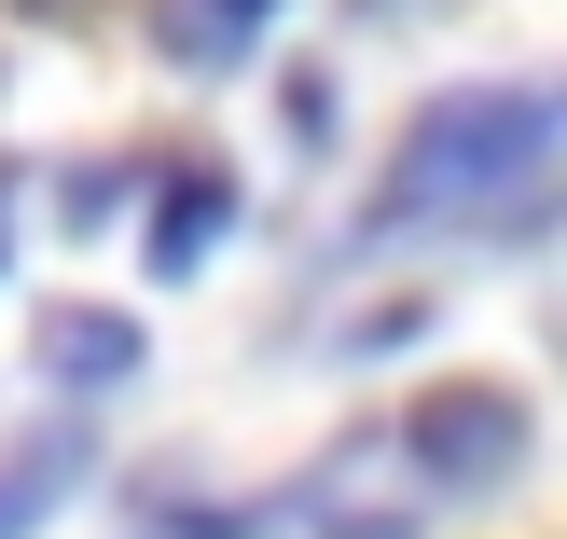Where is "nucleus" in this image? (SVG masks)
Segmentation results:
<instances>
[{
    "mask_svg": "<svg viewBox=\"0 0 567 539\" xmlns=\"http://www.w3.org/2000/svg\"><path fill=\"white\" fill-rule=\"evenodd\" d=\"M402 470L443 498H498L526 470V402L513 387H430V402L402 415Z\"/></svg>",
    "mask_w": 567,
    "mask_h": 539,
    "instance_id": "f03ea898",
    "label": "nucleus"
},
{
    "mask_svg": "<svg viewBox=\"0 0 567 539\" xmlns=\"http://www.w3.org/2000/svg\"><path fill=\"white\" fill-rule=\"evenodd\" d=\"M221 221H236V180H221V166L166 180V208H153V277H194V263L221 249Z\"/></svg>",
    "mask_w": 567,
    "mask_h": 539,
    "instance_id": "20e7f679",
    "label": "nucleus"
},
{
    "mask_svg": "<svg viewBox=\"0 0 567 539\" xmlns=\"http://www.w3.org/2000/svg\"><path fill=\"white\" fill-rule=\"evenodd\" d=\"M319 539H415V512H360V526H319Z\"/></svg>",
    "mask_w": 567,
    "mask_h": 539,
    "instance_id": "6e6552de",
    "label": "nucleus"
},
{
    "mask_svg": "<svg viewBox=\"0 0 567 539\" xmlns=\"http://www.w3.org/2000/svg\"><path fill=\"white\" fill-rule=\"evenodd\" d=\"M554 138H567V83H457V97H430V111H415V138L388 153L360 236L498 208V194H526V180L554 166Z\"/></svg>",
    "mask_w": 567,
    "mask_h": 539,
    "instance_id": "f257e3e1",
    "label": "nucleus"
},
{
    "mask_svg": "<svg viewBox=\"0 0 567 539\" xmlns=\"http://www.w3.org/2000/svg\"><path fill=\"white\" fill-rule=\"evenodd\" d=\"M55 208H70V221H111V208H125V166H83V180L55 194Z\"/></svg>",
    "mask_w": 567,
    "mask_h": 539,
    "instance_id": "0eeeda50",
    "label": "nucleus"
},
{
    "mask_svg": "<svg viewBox=\"0 0 567 539\" xmlns=\"http://www.w3.org/2000/svg\"><path fill=\"white\" fill-rule=\"evenodd\" d=\"M42 360H55V387H125L138 374V319L70 304V319H42Z\"/></svg>",
    "mask_w": 567,
    "mask_h": 539,
    "instance_id": "39448f33",
    "label": "nucleus"
},
{
    "mask_svg": "<svg viewBox=\"0 0 567 539\" xmlns=\"http://www.w3.org/2000/svg\"><path fill=\"white\" fill-rule=\"evenodd\" d=\"M83 470H97V443H83V429H28L14 457H0V539H42V526L83 498Z\"/></svg>",
    "mask_w": 567,
    "mask_h": 539,
    "instance_id": "7ed1b4c3",
    "label": "nucleus"
},
{
    "mask_svg": "<svg viewBox=\"0 0 567 539\" xmlns=\"http://www.w3.org/2000/svg\"><path fill=\"white\" fill-rule=\"evenodd\" d=\"M264 14L277 0H166V55H181V70H249Z\"/></svg>",
    "mask_w": 567,
    "mask_h": 539,
    "instance_id": "423d86ee",
    "label": "nucleus"
}]
</instances>
